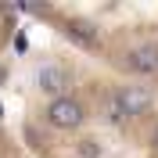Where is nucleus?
<instances>
[{"instance_id":"f257e3e1","label":"nucleus","mask_w":158,"mask_h":158,"mask_svg":"<svg viewBox=\"0 0 158 158\" xmlns=\"http://www.w3.org/2000/svg\"><path fill=\"white\" fill-rule=\"evenodd\" d=\"M47 118H50V126H58V129H72V126L83 122V108L76 101H69V97H58L47 108Z\"/></svg>"},{"instance_id":"f03ea898","label":"nucleus","mask_w":158,"mask_h":158,"mask_svg":"<svg viewBox=\"0 0 158 158\" xmlns=\"http://www.w3.org/2000/svg\"><path fill=\"white\" fill-rule=\"evenodd\" d=\"M126 65L133 72H158V47H133L126 54Z\"/></svg>"},{"instance_id":"7ed1b4c3","label":"nucleus","mask_w":158,"mask_h":158,"mask_svg":"<svg viewBox=\"0 0 158 158\" xmlns=\"http://www.w3.org/2000/svg\"><path fill=\"white\" fill-rule=\"evenodd\" d=\"M65 83H69V79H65V72H61L58 65H43V69H40V86L47 90V94H61Z\"/></svg>"},{"instance_id":"20e7f679","label":"nucleus","mask_w":158,"mask_h":158,"mask_svg":"<svg viewBox=\"0 0 158 158\" xmlns=\"http://www.w3.org/2000/svg\"><path fill=\"white\" fill-rule=\"evenodd\" d=\"M118 101H122V108L129 111V115H137V111L148 108V94L137 86H126V90H118Z\"/></svg>"},{"instance_id":"39448f33","label":"nucleus","mask_w":158,"mask_h":158,"mask_svg":"<svg viewBox=\"0 0 158 158\" xmlns=\"http://www.w3.org/2000/svg\"><path fill=\"white\" fill-rule=\"evenodd\" d=\"M104 115H108V122H115V126H122V122L129 118V111L122 108V101H118V94L104 97Z\"/></svg>"},{"instance_id":"423d86ee","label":"nucleus","mask_w":158,"mask_h":158,"mask_svg":"<svg viewBox=\"0 0 158 158\" xmlns=\"http://www.w3.org/2000/svg\"><path fill=\"white\" fill-rule=\"evenodd\" d=\"M65 32H69V40H76L79 47H94V32H86L83 25H69Z\"/></svg>"},{"instance_id":"0eeeda50","label":"nucleus","mask_w":158,"mask_h":158,"mask_svg":"<svg viewBox=\"0 0 158 158\" xmlns=\"http://www.w3.org/2000/svg\"><path fill=\"white\" fill-rule=\"evenodd\" d=\"M79 151H83V158H94V155H97V148H90V140H86V144H83Z\"/></svg>"},{"instance_id":"6e6552de","label":"nucleus","mask_w":158,"mask_h":158,"mask_svg":"<svg viewBox=\"0 0 158 158\" xmlns=\"http://www.w3.org/2000/svg\"><path fill=\"white\" fill-rule=\"evenodd\" d=\"M0 83H4V69H0Z\"/></svg>"}]
</instances>
